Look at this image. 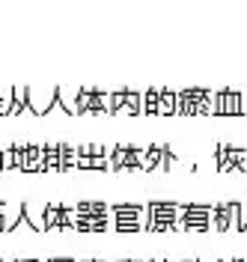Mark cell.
I'll list each match as a JSON object with an SVG mask.
<instances>
[{
  "label": "cell",
  "instance_id": "22",
  "mask_svg": "<svg viewBox=\"0 0 247 262\" xmlns=\"http://www.w3.org/2000/svg\"><path fill=\"white\" fill-rule=\"evenodd\" d=\"M24 104H27V90H24V86H15V90H12V107H9V116L21 114Z\"/></svg>",
  "mask_w": 247,
  "mask_h": 262
},
{
  "label": "cell",
  "instance_id": "26",
  "mask_svg": "<svg viewBox=\"0 0 247 262\" xmlns=\"http://www.w3.org/2000/svg\"><path fill=\"white\" fill-rule=\"evenodd\" d=\"M48 262H75V259H69V256H57V259H48Z\"/></svg>",
  "mask_w": 247,
  "mask_h": 262
},
{
  "label": "cell",
  "instance_id": "36",
  "mask_svg": "<svg viewBox=\"0 0 247 262\" xmlns=\"http://www.w3.org/2000/svg\"><path fill=\"white\" fill-rule=\"evenodd\" d=\"M0 262H6V259H0Z\"/></svg>",
  "mask_w": 247,
  "mask_h": 262
},
{
  "label": "cell",
  "instance_id": "8",
  "mask_svg": "<svg viewBox=\"0 0 247 262\" xmlns=\"http://www.w3.org/2000/svg\"><path fill=\"white\" fill-rule=\"evenodd\" d=\"M238 212H241V203H235V200H230V203H214L212 206V229L214 232H230V229L238 227Z\"/></svg>",
  "mask_w": 247,
  "mask_h": 262
},
{
  "label": "cell",
  "instance_id": "2",
  "mask_svg": "<svg viewBox=\"0 0 247 262\" xmlns=\"http://www.w3.org/2000/svg\"><path fill=\"white\" fill-rule=\"evenodd\" d=\"M110 217H114V229L119 235H131V232H146V206L140 203H116L110 206Z\"/></svg>",
  "mask_w": 247,
  "mask_h": 262
},
{
  "label": "cell",
  "instance_id": "27",
  "mask_svg": "<svg viewBox=\"0 0 247 262\" xmlns=\"http://www.w3.org/2000/svg\"><path fill=\"white\" fill-rule=\"evenodd\" d=\"M6 212H9V206H6V203L0 200V214H6Z\"/></svg>",
  "mask_w": 247,
  "mask_h": 262
},
{
  "label": "cell",
  "instance_id": "12",
  "mask_svg": "<svg viewBox=\"0 0 247 262\" xmlns=\"http://www.w3.org/2000/svg\"><path fill=\"white\" fill-rule=\"evenodd\" d=\"M57 101V90H27V104L33 107V114H48V107Z\"/></svg>",
  "mask_w": 247,
  "mask_h": 262
},
{
  "label": "cell",
  "instance_id": "25",
  "mask_svg": "<svg viewBox=\"0 0 247 262\" xmlns=\"http://www.w3.org/2000/svg\"><path fill=\"white\" fill-rule=\"evenodd\" d=\"M241 114L247 116V93H241Z\"/></svg>",
  "mask_w": 247,
  "mask_h": 262
},
{
  "label": "cell",
  "instance_id": "37",
  "mask_svg": "<svg viewBox=\"0 0 247 262\" xmlns=\"http://www.w3.org/2000/svg\"><path fill=\"white\" fill-rule=\"evenodd\" d=\"M164 262H170V259H164Z\"/></svg>",
  "mask_w": 247,
  "mask_h": 262
},
{
  "label": "cell",
  "instance_id": "7",
  "mask_svg": "<svg viewBox=\"0 0 247 262\" xmlns=\"http://www.w3.org/2000/svg\"><path fill=\"white\" fill-rule=\"evenodd\" d=\"M78 224V212L75 206H66V203H48L45 206V232L51 229H60V232H69Z\"/></svg>",
  "mask_w": 247,
  "mask_h": 262
},
{
  "label": "cell",
  "instance_id": "28",
  "mask_svg": "<svg viewBox=\"0 0 247 262\" xmlns=\"http://www.w3.org/2000/svg\"><path fill=\"white\" fill-rule=\"evenodd\" d=\"M75 262H104V259H75Z\"/></svg>",
  "mask_w": 247,
  "mask_h": 262
},
{
  "label": "cell",
  "instance_id": "1",
  "mask_svg": "<svg viewBox=\"0 0 247 262\" xmlns=\"http://www.w3.org/2000/svg\"><path fill=\"white\" fill-rule=\"evenodd\" d=\"M75 212H78L75 232H107V227H110V206L107 203L81 200V203H75Z\"/></svg>",
  "mask_w": 247,
  "mask_h": 262
},
{
  "label": "cell",
  "instance_id": "31",
  "mask_svg": "<svg viewBox=\"0 0 247 262\" xmlns=\"http://www.w3.org/2000/svg\"><path fill=\"white\" fill-rule=\"evenodd\" d=\"M12 262H30V259H12Z\"/></svg>",
  "mask_w": 247,
  "mask_h": 262
},
{
  "label": "cell",
  "instance_id": "11",
  "mask_svg": "<svg viewBox=\"0 0 247 262\" xmlns=\"http://www.w3.org/2000/svg\"><path fill=\"white\" fill-rule=\"evenodd\" d=\"M214 116H241V93L238 90L214 93Z\"/></svg>",
  "mask_w": 247,
  "mask_h": 262
},
{
  "label": "cell",
  "instance_id": "17",
  "mask_svg": "<svg viewBox=\"0 0 247 262\" xmlns=\"http://www.w3.org/2000/svg\"><path fill=\"white\" fill-rule=\"evenodd\" d=\"M176 114H179V93L161 90V98H158V116H176Z\"/></svg>",
  "mask_w": 247,
  "mask_h": 262
},
{
  "label": "cell",
  "instance_id": "29",
  "mask_svg": "<svg viewBox=\"0 0 247 262\" xmlns=\"http://www.w3.org/2000/svg\"><path fill=\"white\" fill-rule=\"evenodd\" d=\"M116 262H143V259H116Z\"/></svg>",
  "mask_w": 247,
  "mask_h": 262
},
{
  "label": "cell",
  "instance_id": "13",
  "mask_svg": "<svg viewBox=\"0 0 247 262\" xmlns=\"http://www.w3.org/2000/svg\"><path fill=\"white\" fill-rule=\"evenodd\" d=\"M63 170L60 164V140H45L42 143V173H54Z\"/></svg>",
  "mask_w": 247,
  "mask_h": 262
},
{
  "label": "cell",
  "instance_id": "15",
  "mask_svg": "<svg viewBox=\"0 0 247 262\" xmlns=\"http://www.w3.org/2000/svg\"><path fill=\"white\" fill-rule=\"evenodd\" d=\"M164 152H167V143H152L143 152V167L140 170H161L164 167Z\"/></svg>",
  "mask_w": 247,
  "mask_h": 262
},
{
  "label": "cell",
  "instance_id": "23",
  "mask_svg": "<svg viewBox=\"0 0 247 262\" xmlns=\"http://www.w3.org/2000/svg\"><path fill=\"white\" fill-rule=\"evenodd\" d=\"M238 232H247V206H241V212H238Z\"/></svg>",
  "mask_w": 247,
  "mask_h": 262
},
{
  "label": "cell",
  "instance_id": "32",
  "mask_svg": "<svg viewBox=\"0 0 247 262\" xmlns=\"http://www.w3.org/2000/svg\"><path fill=\"white\" fill-rule=\"evenodd\" d=\"M149 262H164V259H149Z\"/></svg>",
  "mask_w": 247,
  "mask_h": 262
},
{
  "label": "cell",
  "instance_id": "24",
  "mask_svg": "<svg viewBox=\"0 0 247 262\" xmlns=\"http://www.w3.org/2000/svg\"><path fill=\"white\" fill-rule=\"evenodd\" d=\"M9 229V221H6V214H0V232H6Z\"/></svg>",
  "mask_w": 247,
  "mask_h": 262
},
{
  "label": "cell",
  "instance_id": "21",
  "mask_svg": "<svg viewBox=\"0 0 247 262\" xmlns=\"http://www.w3.org/2000/svg\"><path fill=\"white\" fill-rule=\"evenodd\" d=\"M158 98L161 90H143V116H158Z\"/></svg>",
  "mask_w": 247,
  "mask_h": 262
},
{
  "label": "cell",
  "instance_id": "33",
  "mask_svg": "<svg viewBox=\"0 0 247 262\" xmlns=\"http://www.w3.org/2000/svg\"><path fill=\"white\" fill-rule=\"evenodd\" d=\"M185 262H199V259H185Z\"/></svg>",
  "mask_w": 247,
  "mask_h": 262
},
{
  "label": "cell",
  "instance_id": "10",
  "mask_svg": "<svg viewBox=\"0 0 247 262\" xmlns=\"http://www.w3.org/2000/svg\"><path fill=\"white\" fill-rule=\"evenodd\" d=\"M81 114H96V116L110 114V93L93 90V86L81 90Z\"/></svg>",
  "mask_w": 247,
  "mask_h": 262
},
{
  "label": "cell",
  "instance_id": "16",
  "mask_svg": "<svg viewBox=\"0 0 247 262\" xmlns=\"http://www.w3.org/2000/svg\"><path fill=\"white\" fill-rule=\"evenodd\" d=\"M57 98H60V104H63L72 116H81V90L60 86V90H57Z\"/></svg>",
  "mask_w": 247,
  "mask_h": 262
},
{
  "label": "cell",
  "instance_id": "14",
  "mask_svg": "<svg viewBox=\"0 0 247 262\" xmlns=\"http://www.w3.org/2000/svg\"><path fill=\"white\" fill-rule=\"evenodd\" d=\"M24 173H42V143H24Z\"/></svg>",
  "mask_w": 247,
  "mask_h": 262
},
{
  "label": "cell",
  "instance_id": "5",
  "mask_svg": "<svg viewBox=\"0 0 247 262\" xmlns=\"http://www.w3.org/2000/svg\"><path fill=\"white\" fill-rule=\"evenodd\" d=\"M179 229L182 232H209L212 229V206L209 203H182Z\"/></svg>",
  "mask_w": 247,
  "mask_h": 262
},
{
  "label": "cell",
  "instance_id": "6",
  "mask_svg": "<svg viewBox=\"0 0 247 262\" xmlns=\"http://www.w3.org/2000/svg\"><path fill=\"white\" fill-rule=\"evenodd\" d=\"M110 116H143V93L114 90L110 93Z\"/></svg>",
  "mask_w": 247,
  "mask_h": 262
},
{
  "label": "cell",
  "instance_id": "19",
  "mask_svg": "<svg viewBox=\"0 0 247 262\" xmlns=\"http://www.w3.org/2000/svg\"><path fill=\"white\" fill-rule=\"evenodd\" d=\"M60 164H63V170H78V146L60 140Z\"/></svg>",
  "mask_w": 247,
  "mask_h": 262
},
{
  "label": "cell",
  "instance_id": "3",
  "mask_svg": "<svg viewBox=\"0 0 247 262\" xmlns=\"http://www.w3.org/2000/svg\"><path fill=\"white\" fill-rule=\"evenodd\" d=\"M179 206L170 200H152L146 203V232H176L179 229Z\"/></svg>",
  "mask_w": 247,
  "mask_h": 262
},
{
  "label": "cell",
  "instance_id": "4",
  "mask_svg": "<svg viewBox=\"0 0 247 262\" xmlns=\"http://www.w3.org/2000/svg\"><path fill=\"white\" fill-rule=\"evenodd\" d=\"M179 116H214V93L212 90H182L179 93Z\"/></svg>",
  "mask_w": 247,
  "mask_h": 262
},
{
  "label": "cell",
  "instance_id": "20",
  "mask_svg": "<svg viewBox=\"0 0 247 262\" xmlns=\"http://www.w3.org/2000/svg\"><path fill=\"white\" fill-rule=\"evenodd\" d=\"M24 217L30 221V227L33 229L45 232V206H42V209H33L30 203H24Z\"/></svg>",
  "mask_w": 247,
  "mask_h": 262
},
{
  "label": "cell",
  "instance_id": "9",
  "mask_svg": "<svg viewBox=\"0 0 247 262\" xmlns=\"http://www.w3.org/2000/svg\"><path fill=\"white\" fill-rule=\"evenodd\" d=\"M143 152L146 149L140 146H125V143H119V146H114V152H110V170H140L143 167Z\"/></svg>",
  "mask_w": 247,
  "mask_h": 262
},
{
  "label": "cell",
  "instance_id": "34",
  "mask_svg": "<svg viewBox=\"0 0 247 262\" xmlns=\"http://www.w3.org/2000/svg\"><path fill=\"white\" fill-rule=\"evenodd\" d=\"M230 262H244V259H230Z\"/></svg>",
  "mask_w": 247,
  "mask_h": 262
},
{
  "label": "cell",
  "instance_id": "35",
  "mask_svg": "<svg viewBox=\"0 0 247 262\" xmlns=\"http://www.w3.org/2000/svg\"><path fill=\"white\" fill-rule=\"evenodd\" d=\"M217 262H230V259H217Z\"/></svg>",
  "mask_w": 247,
  "mask_h": 262
},
{
  "label": "cell",
  "instance_id": "18",
  "mask_svg": "<svg viewBox=\"0 0 247 262\" xmlns=\"http://www.w3.org/2000/svg\"><path fill=\"white\" fill-rule=\"evenodd\" d=\"M214 167L217 170H235V161H232V146L230 143H220L214 149Z\"/></svg>",
  "mask_w": 247,
  "mask_h": 262
},
{
  "label": "cell",
  "instance_id": "30",
  "mask_svg": "<svg viewBox=\"0 0 247 262\" xmlns=\"http://www.w3.org/2000/svg\"><path fill=\"white\" fill-rule=\"evenodd\" d=\"M0 173H3V152H0Z\"/></svg>",
  "mask_w": 247,
  "mask_h": 262
}]
</instances>
